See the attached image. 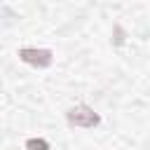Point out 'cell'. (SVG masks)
Listing matches in <instances>:
<instances>
[{
  "mask_svg": "<svg viewBox=\"0 0 150 150\" xmlns=\"http://www.w3.org/2000/svg\"><path fill=\"white\" fill-rule=\"evenodd\" d=\"M26 148H28V150H49V143H47L45 138H30V141L26 143Z\"/></svg>",
  "mask_w": 150,
  "mask_h": 150,
  "instance_id": "3957f363",
  "label": "cell"
},
{
  "mask_svg": "<svg viewBox=\"0 0 150 150\" xmlns=\"http://www.w3.org/2000/svg\"><path fill=\"white\" fill-rule=\"evenodd\" d=\"M68 122L75 127H82V129H91L98 124V115L89 105H75L68 110Z\"/></svg>",
  "mask_w": 150,
  "mask_h": 150,
  "instance_id": "6da1fadb",
  "label": "cell"
},
{
  "mask_svg": "<svg viewBox=\"0 0 150 150\" xmlns=\"http://www.w3.org/2000/svg\"><path fill=\"white\" fill-rule=\"evenodd\" d=\"M19 56H21V61H26V63H30V66H35V68H47V66L52 63V52H49V49L26 47V49L19 52Z\"/></svg>",
  "mask_w": 150,
  "mask_h": 150,
  "instance_id": "7a4b0ae2",
  "label": "cell"
}]
</instances>
